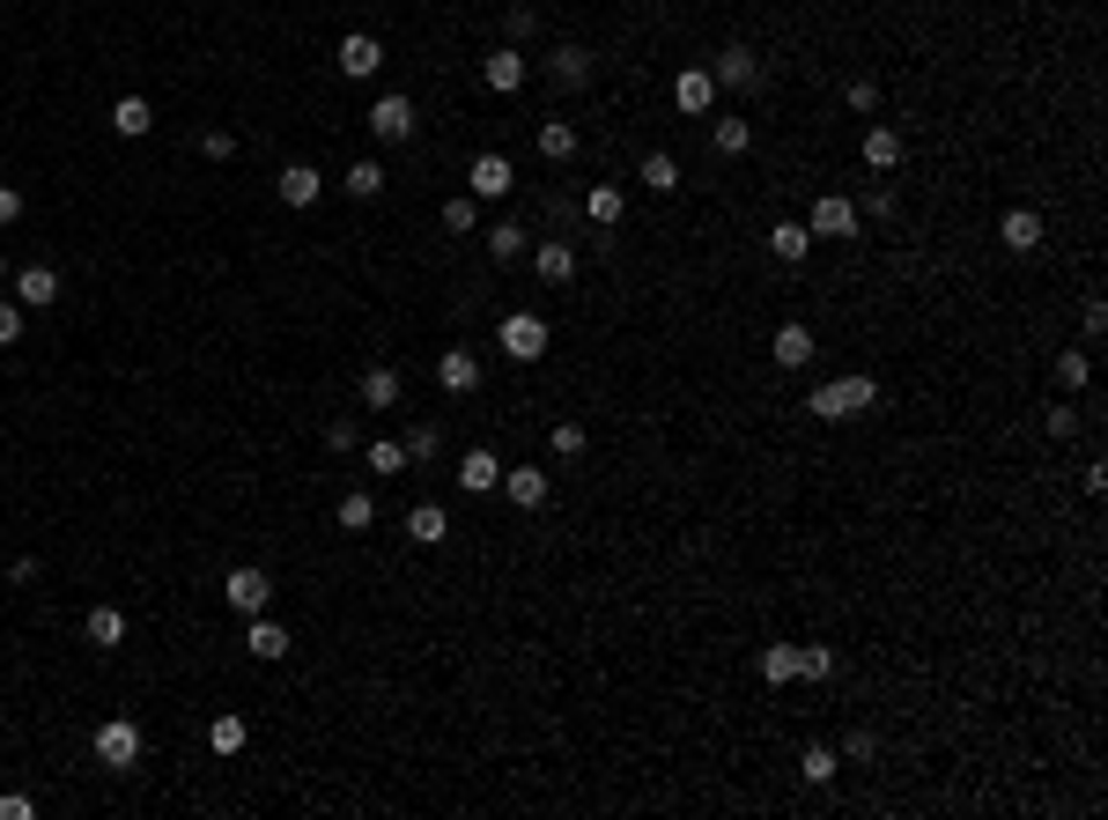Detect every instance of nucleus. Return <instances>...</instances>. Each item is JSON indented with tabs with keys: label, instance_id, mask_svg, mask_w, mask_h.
I'll list each match as a JSON object with an SVG mask.
<instances>
[{
	"label": "nucleus",
	"instance_id": "1",
	"mask_svg": "<svg viewBox=\"0 0 1108 820\" xmlns=\"http://www.w3.org/2000/svg\"><path fill=\"white\" fill-rule=\"evenodd\" d=\"M872 407H880V385H872V377H828V385L806 392V414H820V422H858Z\"/></svg>",
	"mask_w": 1108,
	"mask_h": 820
},
{
	"label": "nucleus",
	"instance_id": "2",
	"mask_svg": "<svg viewBox=\"0 0 1108 820\" xmlns=\"http://www.w3.org/2000/svg\"><path fill=\"white\" fill-rule=\"evenodd\" d=\"M89 746H97V762H104V769H141V754H148V732H141V724H133V717H104L97 724V740H89Z\"/></svg>",
	"mask_w": 1108,
	"mask_h": 820
},
{
	"label": "nucleus",
	"instance_id": "3",
	"mask_svg": "<svg viewBox=\"0 0 1108 820\" xmlns=\"http://www.w3.org/2000/svg\"><path fill=\"white\" fill-rule=\"evenodd\" d=\"M222 598H229V614H267V598H273V576L259 570V562H237V570L222 576Z\"/></svg>",
	"mask_w": 1108,
	"mask_h": 820
},
{
	"label": "nucleus",
	"instance_id": "4",
	"mask_svg": "<svg viewBox=\"0 0 1108 820\" xmlns=\"http://www.w3.org/2000/svg\"><path fill=\"white\" fill-rule=\"evenodd\" d=\"M495 341H503V355H510V363H540V355H547V319L510 311V319L495 325Z\"/></svg>",
	"mask_w": 1108,
	"mask_h": 820
},
{
	"label": "nucleus",
	"instance_id": "5",
	"mask_svg": "<svg viewBox=\"0 0 1108 820\" xmlns=\"http://www.w3.org/2000/svg\"><path fill=\"white\" fill-rule=\"evenodd\" d=\"M415 97H399V89H392V97H377V104H369V133H377V141H392V149H407V141H415Z\"/></svg>",
	"mask_w": 1108,
	"mask_h": 820
},
{
	"label": "nucleus",
	"instance_id": "6",
	"mask_svg": "<svg viewBox=\"0 0 1108 820\" xmlns=\"http://www.w3.org/2000/svg\"><path fill=\"white\" fill-rule=\"evenodd\" d=\"M333 67H341L347 82H369V75H377V67H385V45H377L369 30H347L341 45H333Z\"/></svg>",
	"mask_w": 1108,
	"mask_h": 820
},
{
	"label": "nucleus",
	"instance_id": "7",
	"mask_svg": "<svg viewBox=\"0 0 1108 820\" xmlns=\"http://www.w3.org/2000/svg\"><path fill=\"white\" fill-rule=\"evenodd\" d=\"M710 75H717V89H762V52L754 45H724Z\"/></svg>",
	"mask_w": 1108,
	"mask_h": 820
},
{
	"label": "nucleus",
	"instance_id": "8",
	"mask_svg": "<svg viewBox=\"0 0 1108 820\" xmlns=\"http://www.w3.org/2000/svg\"><path fill=\"white\" fill-rule=\"evenodd\" d=\"M473 199H510L517 193V171H510V155H495V149H481L473 155Z\"/></svg>",
	"mask_w": 1108,
	"mask_h": 820
},
{
	"label": "nucleus",
	"instance_id": "9",
	"mask_svg": "<svg viewBox=\"0 0 1108 820\" xmlns=\"http://www.w3.org/2000/svg\"><path fill=\"white\" fill-rule=\"evenodd\" d=\"M813 237H858V199H842V193H820L813 199V215H806Z\"/></svg>",
	"mask_w": 1108,
	"mask_h": 820
},
{
	"label": "nucleus",
	"instance_id": "10",
	"mask_svg": "<svg viewBox=\"0 0 1108 820\" xmlns=\"http://www.w3.org/2000/svg\"><path fill=\"white\" fill-rule=\"evenodd\" d=\"M437 385H443L451 399L481 392V355H473V348H443V355H437Z\"/></svg>",
	"mask_w": 1108,
	"mask_h": 820
},
{
	"label": "nucleus",
	"instance_id": "11",
	"mask_svg": "<svg viewBox=\"0 0 1108 820\" xmlns=\"http://www.w3.org/2000/svg\"><path fill=\"white\" fill-rule=\"evenodd\" d=\"M15 303H23V311H52V303H60V267L30 259V267L15 273Z\"/></svg>",
	"mask_w": 1108,
	"mask_h": 820
},
{
	"label": "nucleus",
	"instance_id": "12",
	"mask_svg": "<svg viewBox=\"0 0 1108 820\" xmlns=\"http://www.w3.org/2000/svg\"><path fill=\"white\" fill-rule=\"evenodd\" d=\"M399 392H407V385H399V370H392V363H369V370H363V385H355V399H363L369 414H392V407H399Z\"/></svg>",
	"mask_w": 1108,
	"mask_h": 820
},
{
	"label": "nucleus",
	"instance_id": "13",
	"mask_svg": "<svg viewBox=\"0 0 1108 820\" xmlns=\"http://www.w3.org/2000/svg\"><path fill=\"white\" fill-rule=\"evenodd\" d=\"M998 237H1005L1012 259H1028V251H1042V215H1034V207H1005V215H998Z\"/></svg>",
	"mask_w": 1108,
	"mask_h": 820
},
{
	"label": "nucleus",
	"instance_id": "14",
	"mask_svg": "<svg viewBox=\"0 0 1108 820\" xmlns=\"http://www.w3.org/2000/svg\"><path fill=\"white\" fill-rule=\"evenodd\" d=\"M481 82H488L495 97H517V89H525V52H517V45H495L488 67H481Z\"/></svg>",
	"mask_w": 1108,
	"mask_h": 820
},
{
	"label": "nucleus",
	"instance_id": "15",
	"mask_svg": "<svg viewBox=\"0 0 1108 820\" xmlns=\"http://www.w3.org/2000/svg\"><path fill=\"white\" fill-rule=\"evenodd\" d=\"M673 104H680L688 119H702V111L717 104V75H710V67H680V82H673Z\"/></svg>",
	"mask_w": 1108,
	"mask_h": 820
},
{
	"label": "nucleus",
	"instance_id": "16",
	"mask_svg": "<svg viewBox=\"0 0 1108 820\" xmlns=\"http://www.w3.org/2000/svg\"><path fill=\"white\" fill-rule=\"evenodd\" d=\"M768 355H776V370H806L813 363V325H776V341H768Z\"/></svg>",
	"mask_w": 1108,
	"mask_h": 820
},
{
	"label": "nucleus",
	"instance_id": "17",
	"mask_svg": "<svg viewBox=\"0 0 1108 820\" xmlns=\"http://www.w3.org/2000/svg\"><path fill=\"white\" fill-rule=\"evenodd\" d=\"M451 481H459L466 496H488L495 481H503V458H495V451H481V444H473L466 458H459V473H451Z\"/></svg>",
	"mask_w": 1108,
	"mask_h": 820
},
{
	"label": "nucleus",
	"instance_id": "18",
	"mask_svg": "<svg viewBox=\"0 0 1108 820\" xmlns=\"http://www.w3.org/2000/svg\"><path fill=\"white\" fill-rule=\"evenodd\" d=\"M495 488H503L517 510H540V503H547V473H540V466H503V481H495Z\"/></svg>",
	"mask_w": 1108,
	"mask_h": 820
},
{
	"label": "nucleus",
	"instance_id": "19",
	"mask_svg": "<svg viewBox=\"0 0 1108 820\" xmlns=\"http://www.w3.org/2000/svg\"><path fill=\"white\" fill-rule=\"evenodd\" d=\"M245 650L259 658V666H281V658H289V628H281V622H267V614H251Z\"/></svg>",
	"mask_w": 1108,
	"mask_h": 820
},
{
	"label": "nucleus",
	"instance_id": "20",
	"mask_svg": "<svg viewBox=\"0 0 1108 820\" xmlns=\"http://www.w3.org/2000/svg\"><path fill=\"white\" fill-rule=\"evenodd\" d=\"M319 193H325V177L311 171V163H289V171L273 177V199H281V207H311Z\"/></svg>",
	"mask_w": 1108,
	"mask_h": 820
},
{
	"label": "nucleus",
	"instance_id": "21",
	"mask_svg": "<svg viewBox=\"0 0 1108 820\" xmlns=\"http://www.w3.org/2000/svg\"><path fill=\"white\" fill-rule=\"evenodd\" d=\"M547 75H555V89H591V52L584 45H555L547 52Z\"/></svg>",
	"mask_w": 1108,
	"mask_h": 820
},
{
	"label": "nucleus",
	"instance_id": "22",
	"mask_svg": "<svg viewBox=\"0 0 1108 820\" xmlns=\"http://www.w3.org/2000/svg\"><path fill=\"white\" fill-rule=\"evenodd\" d=\"M533 273H540L547 289H562V281H577V251H569L562 237H547V245H533Z\"/></svg>",
	"mask_w": 1108,
	"mask_h": 820
},
{
	"label": "nucleus",
	"instance_id": "23",
	"mask_svg": "<svg viewBox=\"0 0 1108 820\" xmlns=\"http://www.w3.org/2000/svg\"><path fill=\"white\" fill-rule=\"evenodd\" d=\"M111 133H119V141L155 133V104H148V97H119V104H111Z\"/></svg>",
	"mask_w": 1108,
	"mask_h": 820
},
{
	"label": "nucleus",
	"instance_id": "24",
	"mask_svg": "<svg viewBox=\"0 0 1108 820\" xmlns=\"http://www.w3.org/2000/svg\"><path fill=\"white\" fill-rule=\"evenodd\" d=\"M407 532H415V547H443L451 540V510H443V503H415V510H407Z\"/></svg>",
	"mask_w": 1108,
	"mask_h": 820
},
{
	"label": "nucleus",
	"instance_id": "25",
	"mask_svg": "<svg viewBox=\"0 0 1108 820\" xmlns=\"http://www.w3.org/2000/svg\"><path fill=\"white\" fill-rule=\"evenodd\" d=\"M82 636H89L97 650H119V644H126V606H89Z\"/></svg>",
	"mask_w": 1108,
	"mask_h": 820
},
{
	"label": "nucleus",
	"instance_id": "26",
	"mask_svg": "<svg viewBox=\"0 0 1108 820\" xmlns=\"http://www.w3.org/2000/svg\"><path fill=\"white\" fill-rule=\"evenodd\" d=\"M902 163V133L894 126H864V171H894Z\"/></svg>",
	"mask_w": 1108,
	"mask_h": 820
},
{
	"label": "nucleus",
	"instance_id": "27",
	"mask_svg": "<svg viewBox=\"0 0 1108 820\" xmlns=\"http://www.w3.org/2000/svg\"><path fill=\"white\" fill-rule=\"evenodd\" d=\"M754 672H762L768 688H790V680H798V644H768L762 658H754Z\"/></svg>",
	"mask_w": 1108,
	"mask_h": 820
},
{
	"label": "nucleus",
	"instance_id": "28",
	"mask_svg": "<svg viewBox=\"0 0 1108 820\" xmlns=\"http://www.w3.org/2000/svg\"><path fill=\"white\" fill-rule=\"evenodd\" d=\"M584 215H591L599 229H614L621 215H628V193H621V185H591V193H584Z\"/></svg>",
	"mask_w": 1108,
	"mask_h": 820
},
{
	"label": "nucleus",
	"instance_id": "29",
	"mask_svg": "<svg viewBox=\"0 0 1108 820\" xmlns=\"http://www.w3.org/2000/svg\"><path fill=\"white\" fill-rule=\"evenodd\" d=\"M768 251H776L784 267H798V259L813 251V229L806 223H776V229H768Z\"/></svg>",
	"mask_w": 1108,
	"mask_h": 820
},
{
	"label": "nucleus",
	"instance_id": "30",
	"mask_svg": "<svg viewBox=\"0 0 1108 820\" xmlns=\"http://www.w3.org/2000/svg\"><path fill=\"white\" fill-rule=\"evenodd\" d=\"M333 525H341V532H369V525H377V503H369L363 488H347L341 510H333Z\"/></svg>",
	"mask_w": 1108,
	"mask_h": 820
},
{
	"label": "nucleus",
	"instance_id": "31",
	"mask_svg": "<svg viewBox=\"0 0 1108 820\" xmlns=\"http://www.w3.org/2000/svg\"><path fill=\"white\" fill-rule=\"evenodd\" d=\"M245 740H251L245 717H215V724H207V746H215L222 762H229V754H245Z\"/></svg>",
	"mask_w": 1108,
	"mask_h": 820
},
{
	"label": "nucleus",
	"instance_id": "32",
	"mask_svg": "<svg viewBox=\"0 0 1108 820\" xmlns=\"http://www.w3.org/2000/svg\"><path fill=\"white\" fill-rule=\"evenodd\" d=\"M341 185L355 199H377V193H385V163H369V155H363V163H347V171H341Z\"/></svg>",
	"mask_w": 1108,
	"mask_h": 820
},
{
	"label": "nucleus",
	"instance_id": "33",
	"mask_svg": "<svg viewBox=\"0 0 1108 820\" xmlns=\"http://www.w3.org/2000/svg\"><path fill=\"white\" fill-rule=\"evenodd\" d=\"M399 444H407V466H429V458L443 451V429H437V422H415Z\"/></svg>",
	"mask_w": 1108,
	"mask_h": 820
},
{
	"label": "nucleus",
	"instance_id": "34",
	"mask_svg": "<svg viewBox=\"0 0 1108 820\" xmlns=\"http://www.w3.org/2000/svg\"><path fill=\"white\" fill-rule=\"evenodd\" d=\"M540 155H547V163H569V155H577V126H569V119H547V126H540Z\"/></svg>",
	"mask_w": 1108,
	"mask_h": 820
},
{
	"label": "nucleus",
	"instance_id": "35",
	"mask_svg": "<svg viewBox=\"0 0 1108 820\" xmlns=\"http://www.w3.org/2000/svg\"><path fill=\"white\" fill-rule=\"evenodd\" d=\"M836 769H842L836 746H806V754H798V776H806V784H836Z\"/></svg>",
	"mask_w": 1108,
	"mask_h": 820
},
{
	"label": "nucleus",
	"instance_id": "36",
	"mask_svg": "<svg viewBox=\"0 0 1108 820\" xmlns=\"http://www.w3.org/2000/svg\"><path fill=\"white\" fill-rule=\"evenodd\" d=\"M643 185H650V193H680V163H673L665 149H650L643 155Z\"/></svg>",
	"mask_w": 1108,
	"mask_h": 820
},
{
	"label": "nucleus",
	"instance_id": "37",
	"mask_svg": "<svg viewBox=\"0 0 1108 820\" xmlns=\"http://www.w3.org/2000/svg\"><path fill=\"white\" fill-rule=\"evenodd\" d=\"M710 141H717V155H746V149H754V126H746V119H717Z\"/></svg>",
	"mask_w": 1108,
	"mask_h": 820
},
{
	"label": "nucleus",
	"instance_id": "38",
	"mask_svg": "<svg viewBox=\"0 0 1108 820\" xmlns=\"http://www.w3.org/2000/svg\"><path fill=\"white\" fill-rule=\"evenodd\" d=\"M363 466L369 473H407V444H399V436H377V444L363 451Z\"/></svg>",
	"mask_w": 1108,
	"mask_h": 820
},
{
	"label": "nucleus",
	"instance_id": "39",
	"mask_svg": "<svg viewBox=\"0 0 1108 820\" xmlns=\"http://www.w3.org/2000/svg\"><path fill=\"white\" fill-rule=\"evenodd\" d=\"M488 251H495V259H525V251H533V237H525V223H495V229H488Z\"/></svg>",
	"mask_w": 1108,
	"mask_h": 820
},
{
	"label": "nucleus",
	"instance_id": "40",
	"mask_svg": "<svg viewBox=\"0 0 1108 820\" xmlns=\"http://www.w3.org/2000/svg\"><path fill=\"white\" fill-rule=\"evenodd\" d=\"M443 229H451V237H473V229H481V199H443Z\"/></svg>",
	"mask_w": 1108,
	"mask_h": 820
},
{
	"label": "nucleus",
	"instance_id": "41",
	"mask_svg": "<svg viewBox=\"0 0 1108 820\" xmlns=\"http://www.w3.org/2000/svg\"><path fill=\"white\" fill-rule=\"evenodd\" d=\"M584 444H591L584 422H555V436H547V451H555V458H584Z\"/></svg>",
	"mask_w": 1108,
	"mask_h": 820
},
{
	"label": "nucleus",
	"instance_id": "42",
	"mask_svg": "<svg viewBox=\"0 0 1108 820\" xmlns=\"http://www.w3.org/2000/svg\"><path fill=\"white\" fill-rule=\"evenodd\" d=\"M1086 377H1094L1086 355H1057V392H1086Z\"/></svg>",
	"mask_w": 1108,
	"mask_h": 820
},
{
	"label": "nucleus",
	"instance_id": "43",
	"mask_svg": "<svg viewBox=\"0 0 1108 820\" xmlns=\"http://www.w3.org/2000/svg\"><path fill=\"white\" fill-rule=\"evenodd\" d=\"M836 672V650H813V644H798V680H828Z\"/></svg>",
	"mask_w": 1108,
	"mask_h": 820
},
{
	"label": "nucleus",
	"instance_id": "44",
	"mask_svg": "<svg viewBox=\"0 0 1108 820\" xmlns=\"http://www.w3.org/2000/svg\"><path fill=\"white\" fill-rule=\"evenodd\" d=\"M200 155H207V163H229V155H237V133L207 126V133H200Z\"/></svg>",
	"mask_w": 1108,
	"mask_h": 820
},
{
	"label": "nucleus",
	"instance_id": "45",
	"mask_svg": "<svg viewBox=\"0 0 1108 820\" xmlns=\"http://www.w3.org/2000/svg\"><path fill=\"white\" fill-rule=\"evenodd\" d=\"M842 104H850V111H880V82H872V75H858L850 89H842Z\"/></svg>",
	"mask_w": 1108,
	"mask_h": 820
},
{
	"label": "nucleus",
	"instance_id": "46",
	"mask_svg": "<svg viewBox=\"0 0 1108 820\" xmlns=\"http://www.w3.org/2000/svg\"><path fill=\"white\" fill-rule=\"evenodd\" d=\"M15 341H23V303L0 296V348H15Z\"/></svg>",
	"mask_w": 1108,
	"mask_h": 820
},
{
	"label": "nucleus",
	"instance_id": "47",
	"mask_svg": "<svg viewBox=\"0 0 1108 820\" xmlns=\"http://www.w3.org/2000/svg\"><path fill=\"white\" fill-rule=\"evenodd\" d=\"M503 30H510V45H525V37L540 30V15H533V8H510V15H503Z\"/></svg>",
	"mask_w": 1108,
	"mask_h": 820
},
{
	"label": "nucleus",
	"instance_id": "48",
	"mask_svg": "<svg viewBox=\"0 0 1108 820\" xmlns=\"http://www.w3.org/2000/svg\"><path fill=\"white\" fill-rule=\"evenodd\" d=\"M0 820H37V798H23V791H0Z\"/></svg>",
	"mask_w": 1108,
	"mask_h": 820
},
{
	"label": "nucleus",
	"instance_id": "49",
	"mask_svg": "<svg viewBox=\"0 0 1108 820\" xmlns=\"http://www.w3.org/2000/svg\"><path fill=\"white\" fill-rule=\"evenodd\" d=\"M1042 429L1064 444V436H1079V414H1072V407H1050V422H1042Z\"/></svg>",
	"mask_w": 1108,
	"mask_h": 820
},
{
	"label": "nucleus",
	"instance_id": "50",
	"mask_svg": "<svg viewBox=\"0 0 1108 820\" xmlns=\"http://www.w3.org/2000/svg\"><path fill=\"white\" fill-rule=\"evenodd\" d=\"M8 223H23V193H15V185L0 177V229H8Z\"/></svg>",
	"mask_w": 1108,
	"mask_h": 820
},
{
	"label": "nucleus",
	"instance_id": "51",
	"mask_svg": "<svg viewBox=\"0 0 1108 820\" xmlns=\"http://www.w3.org/2000/svg\"><path fill=\"white\" fill-rule=\"evenodd\" d=\"M325 444H333V451H355V422H347V414H333V422H325Z\"/></svg>",
	"mask_w": 1108,
	"mask_h": 820
},
{
	"label": "nucleus",
	"instance_id": "52",
	"mask_svg": "<svg viewBox=\"0 0 1108 820\" xmlns=\"http://www.w3.org/2000/svg\"><path fill=\"white\" fill-rule=\"evenodd\" d=\"M842 754H850V762H872V754H880V740H872V732H850V740H842Z\"/></svg>",
	"mask_w": 1108,
	"mask_h": 820
},
{
	"label": "nucleus",
	"instance_id": "53",
	"mask_svg": "<svg viewBox=\"0 0 1108 820\" xmlns=\"http://www.w3.org/2000/svg\"><path fill=\"white\" fill-rule=\"evenodd\" d=\"M1101 333H1108V303L1094 296V303H1086V341H1101Z\"/></svg>",
	"mask_w": 1108,
	"mask_h": 820
},
{
	"label": "nucleus",
	"instance_id": "54",
	"mask_svg": "<svg viewBox=\"0 0 1108 820\" xmlns=\"http://www.w3.org/2000/svg\"><path fill=\"white\" fill-rule=\"evenodd\" d=\"M0 281H8V259H0Z\"/></svg>",
	"mask_w": 1108,
	"mask_h": 820
}]
</instances>
